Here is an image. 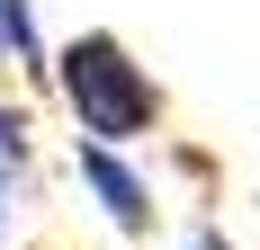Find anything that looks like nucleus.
Here are the masks:
<instances>
[{
    "mask_svg": "<svg viewBox=\"0 0 260 250\" xmlns=\"http://www.w3.org/2000/svg\"><path fill=\"white\" fill-rule=\"evenodd\" d=\"M72 179H81V197L108 215V232H126V241H144V232H153L161 197H153V179L135 170L126 143H90V134H72Z\"/></svg>",
    "mask_w": 260,
    "mask_h": 250,
    "instance_id": "f03ea898",
    "label": "nucleus"
},
{
    "mask_svg": "<svg viewBox=\"0 0 260 250\" xmlns=\"http://www.w3.org/2000/svg\"><path fill=\"white\" fill-rule=\"evenodd\" d=\"M171 250H234V241H224V232H215V224H198V232H188V241H171Z\"/></svg>",
    "mask_w": 260,
    "mask_h": 250,
    "instance_id": "39448f33",
    "label": "nucleus"
},
{
    "mask_svg": "<svg viewBox=\"0 0 260 250\" xmlns=\"http://www.w3.org/2000/svg\"><path fill=\"white\" fill-rule=\"evenodd\" d=\"M45 90L63 99L72 134H90V143H126L135 152L144 134H161V80L135 63V45L117 27H72L45 54Z\"/></svg>",
    "mask_w": 260,
    "mask_h": 250,
    "instance_id": "f257e3e1",
    "label": "nucleus"
},
{
    "mask_svg": "<svg viewBox=\"0 0 260 250\" xmlns=\"http://www.w3.org/2000/svg\"><path fill=\"white\" fill-rule=\"evenodd\" d=\"M0 179L27 197V179H36V125H27V107L0 99Z\"/></svg>",
    "mask_w": 260,
    "mask_h": 250,
    "instance_id": "20e7f679",
    "label": "nucleus"
},
{
    "mask_svg": "<svg viewBox=\"0 0 260 250\" xmlns=\"http://www.w3.org/2000/svg\"><path fill=\"white\" fill-rule=\"evenodd\" d=\"M9 215H18V188L0 179V241H9Z\"/></svg>",
    "mask_w": 260,
    "mask_h": 250,
    "instance_id": "423d86ee",
    "label": "nucleus"
},
{
    "mask_svg": "<svg viewBox=\"0 0 260 250\" xmlns=\"http://www.w3.org/2000/svg\"><path fill=\"white\" fill-rule=\"evenodd\" d=\"M45 27H36V0H0V63L9 72H27V80H45Z\"/></svg>",
    "mask_w": 260,
    "mask_h": 250,
    "instance_id": "7ed1b4c3",
    "label": "nucleus"
}]
</instances>
